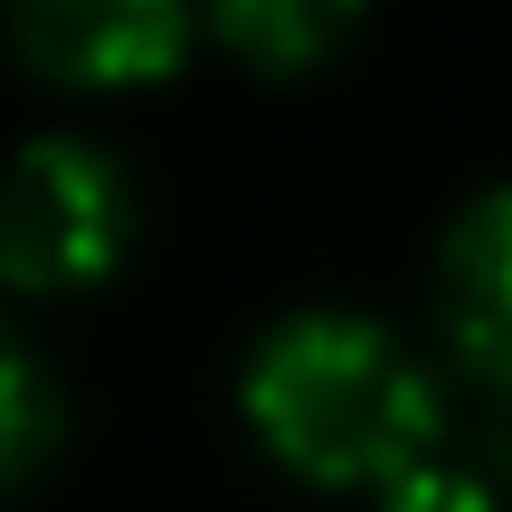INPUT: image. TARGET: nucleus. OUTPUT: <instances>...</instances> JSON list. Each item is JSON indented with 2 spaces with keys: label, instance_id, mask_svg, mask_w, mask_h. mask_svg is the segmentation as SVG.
Instances as JSON below:
<instances>
[{
  "label": "nucleus",
  "instance_id": "f257e3e1",
  "mask_svg": "<svg viewBox=\"0 0 512 512\" xmlns=\"http://www.w3.org/2000/svg\"><path fill=\"white\" fill-rule=\"evenodd\" d=\"M248 419L265 427L291 470L350 487V478H393L419 470L436 436V384L376 316L350 308H299L282 316L248 359Z\"/></svg>",
  "mask_w": 512,
  "mask_h": 512
},
{
  "label": "nucleus",
  "instance_id": "f03ea898",
  "mask_svg": "<svg viewBox=\"0 0 512 512\" xmlns=\"http://www.w3.org/2000/svg\"><path fill=\"white\" fill-rule=\"evenodd\" d=\"M128 222H137V197H128L120 154H103L77 128H52L0 180V274L35 291L94 282L120 265Z\"/></svg>",
  "mask_w": 512,
  "mask_h": 512
},
{
  "label": "nucleus",
  "instance_id": "7ed1b4c3",
  "mask_svg": "<svg viewBox=\"0 0 512 512\" xmlns=\"http://www.w3.org/2000/svg\"><path fill=\"white\" fill-rule=\"evenodd\" d=\"M9 43L52 77H163L188 52V18L163 0H26Z\"/></svg>",
  "mask_w": 512,
  "mask_h": 512
},
{
  "label": "nucleus",
  "instance_id": "20e7f679",
  "mask_svg": "<svg viewBox=\"0 0 512 512\" xmlns=\"http://www.w3.org/2000/svg\"><path fill=\"white\" fill-rule=\"evenodd\" d=\"M436 308L478 376L512 384V188H478L436 248Z\"/></svg>",
  "mask_w": 512,
  "mask_h": 512
},
{
  "label": "nucleus",
  "instance_id": "39448f33",
  "mask_svg": "<svg viewBox=\"0 0 512 512\" xmlns=\"http://www.w3.org/2000/svg\"><path fill=\"white\" fill-rule=\"evenodd\" d=\"M52 436H60V384L35 359V342L0 316V487H18L52 453Z\"/></svg>",
  "mask_w": 512,
  "mask_h": 512
},
{
  "label": "nucleus",
  "instance_id": "423d86ee",
  "mask_svg": "<svg viewBox=\"0 0 512 512\" xmlns=\"http://www.w3.org/2000/svg\"><path fill=\"white\" fill-rule=\"evenodd\" d=\"M214 26L265 69H308L325 43L350 35V9H333V0H222Z\"/></svg>",
  "mask_w": 512,
  "mask_h": 512
},
{
  "label": "nucleus",
  "instance_id": "0eeeda50",
  "mask_svg": "<svg viewBox=\"0 0 512 512\" xmlns=\"http://www.w3.org/2000/svg\"><path fill=\"white\" fill-rule=\"evenodd\" d=\"M384 512H487V495L470 487L461 470H402L393 487H384Z\"/></svg>",
  "mask_w": 512,
  "mask_h": 512
}]
</instances>
